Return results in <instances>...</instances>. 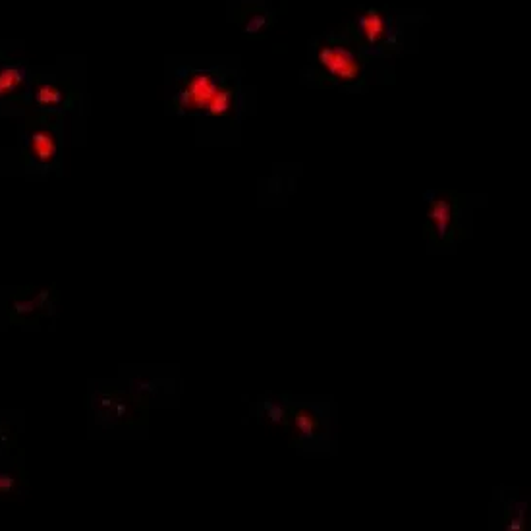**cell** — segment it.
I'll use <instances>...</instances> for the list:
<instances>
[{
    "label": "cell",
    "mask_w": 531,
    "mask_h": 531,
    "mask_svg": "<svg viewBox=\"0 0 531 531\" xmlns=\"http://www.w3.org/2000/svg\"><path fill=\"white\" fill-rule=\"evenodd\" d=\"M315 66L327 81L340 85L358 83L363 74L360 43L346 33L325 37L315 52Z\"/></svg>",
    "instance_id": "1"
},
{
    "label": "cell",
    "mask_w": 531,
    "mask_h": 531,
    "mask_svg": "<svg viewBox=\"0 0 531 531\" xmlns=\"http://www.w3.org/2000/svg\"><path fill=\"white\" fill-rule=\"evenodd\" d=\"M50 114H33L23 136V162L28 171H49L58 157V130Z\"/></svg>",
    "instance_id": "2"
},
{
    "label": "cell",
    "mask_w": 531,
    "mask_h": 531,
    "mask_svg": "<svg viewBox=\"0 0 531 531\" xmlns=\"http://www.w3.org/2000/svg\"><path fill=\"white\" fill-rule=\"evenodd\" d=\"M224 81H228V78L221 76V70H186L172 100V111L207 114Z\"/></svg>",
    "instance_id": "3"
},
{
    "label": "cell",
    "mask_w": 531,
    "mask_h": 531,
    "mask_svg": "<svg viewBox=\"0 0 531 531\" xmlns=\"http://www.w3.org/2000/svg\"><path fill=\"white\" fill-rule=\"evenodd\" d=\"M462 195L456 191L433 193L427 210L425 236L435 246H452L462 236L460 230Z\"/></svg>",
    "instance_id": "4"
},
{
    "label": "cell",
    "mask_w": 531,
    "mask_h": 531,
    "mask_svg": "<svg viewBox=\"0 0 531 531\" xmlns=\"http://www.w3.org/2000/svg\"><path fill=\"white\" fill-rule=\"evenodd\" d=\"M30 105L35 114H50L61 116L74 100V93L52 76H37L30 80Z\"/></svg>",
    "instance_id": "5"
},
{
    "label": "cell",
    "mask_w": 531,
    "mask_h": 531,
    "mask_svg": "<svg viewBox=\"0 0 531 531\" xmlns=\"http://www.w3.org/2000/svg\"><path fill=\"white\" fill-rule=\"evenodd\" d=\"M292 444H307L313 446L323 437V421L317 411L301 406H290Z\"/></svg>",
    "instance_id": "6"
},
{
    "label": "cell",
    "mask_w": 531,
    "mask_h": 531,
    "mask_svg": "<svg viewBox=\"0 0 531 531\" xmlns=\"http://www.w3.org/2000/svg\"><path fill=\"white\" fill-rule=\"evenodd\" d=\"M391 20L389 14L379 8H369L358 20V43L367 47H381L391 37Z\"/></svg>",
    "instance_id": "7"
},
{
    "label": "cell",
    "mask_w": 531,
    "mask_h": 531,
    "mask_svg": "<svg viewBox=\"0 0 531 531\" xmlns=\"http://www.w3.org/2000/svg\"><path fill=\"white\" fill-rule=\"evenodd\" d=\"M28 66L25 62L6 61L0 64V102H6L12 99H21L28 93L25 85H28Z\"/></svg>",
    "instance_id": "8"
},
{
    "label": "cell",
    "mask_w": 531,
    "mask_h": 531,
    "mask_svg": "<svg viewBox=\"0 0 531 531\" xmlns=\"http://www.w3.org/2000/svg\"><path fill=\"white\" fill-rule=\"evenodd\" d=\"M284 396H263L259 400V418L261 421H267L271 425L279 427H288L290 420V406L288 402H284Z\"/></svg>",
    "instance_id": "9"
},
{
    "label": "cell",
    "mask_w": 531,
    "mask_h": 531,
    "mask_svg": "<svg viewBox=\"0 0 531 531\" xmlns=\"http://www.w3.org/2000/svg\"><path fill=\"white\" fill-rule=\"evenodd\" d=\"M271 21V12H267L265 8H255V6H251V8L246 10L243 18H241V31H243L246 35H259L263 31L269 30Z\"/></svg>",
    "instance_id": "10"
},
{
    "label": "cell",
    "mask_w": 531,
    "mask_h": 531,
    "mask_svg": "<svg viewBox=\"0 0 531 531\" xmlns=\"http://www.w3.org/2000/svg\"><path fill=\"white\" fill-rule=\"evenodd\" d=\"M234 107H236V91H234V87L230 85V81H224L222 87L219 89V93H217L215 100L210 102L207 114H209V116H217V118H221V116H230L232 112H234Z\"/></svg>",
    "instance_id": "11"
},
{
    "label": "cell",
    "mask_w": 531,
    "mask_h": 531,
    "mask_svg": "<svg viewBox=\"0 0 531 531\" xmlns=\"http://www.w3.org/2000/svg\"><path fill=\"white\" fill-rule=\"evenodd\" d=\"M49 300V292H39L37 296L33 298H23V300H18L14 305H12V319L20 321L21 317H33L35 313H39L43 307H45V301Z\"/></svg>",
    "instance_id": "12"
},
{
    "label": "cell",
    "mask_w": 531,
    "mask_h": 531,
    "mask_svg": "<svg viewBox=\"0 0 531 531\" xmlns=\"http://www.w3.org/2000/svg\"><path fill=\"white\" fill-rule=\"evenodd\" d=\"M12 477L8 475H0V491H10Z\"/></svg>",
    "instance_id": "13"
}]
</instances>
